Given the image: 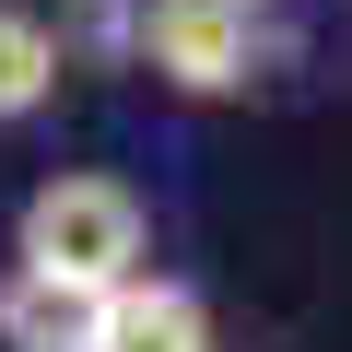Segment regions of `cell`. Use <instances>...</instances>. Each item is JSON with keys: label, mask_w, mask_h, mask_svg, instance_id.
<instances>
[{"label": "cell", "mask_w": 352, "mask_h": 352, "mask_svg": "<svg viewBox=\"0 0 352 352\" xmlns=\"http://www.w3.org/2000/svg\"><path fill=\"white\" fill-rule=\"evenodd\" d=\"M141 247H153L141 188H129V176H94V164H59L47 188L24 200V223H12V270H47V282H71V294L129 282Z\"/></svg>", "instance_id": "6da1fadb"}, {"label": "cell", "mask_w": 352, "mask_h": 352, "mask_svg": "<svg viewBox=\"0 0 352 352\" xmlns=\"http://www.w3.org/2000/svg\"><path fill=\"white\" fill-rule=\"evenodd\" d=\"M141 71L176 82V94H247L258 59H270V24H258V0H141V24H129Z\"/></svg>", "instance_id": "7a4b0ae2"}, {"label": "cell", "mask_w": 352, "mask_h": 352, "mask_svg": "<svg viewBox=\"0 0 352 352\" xmlns=\"http://www.w3.org/2000/svg\"><path fill=\"white\" fill-rule=\"evenodd\" d=\"M82 352H212V305L164 270H129L94 294V340Z\"/></svg>", "instance_id": "3957f363"}, {"label": "cell", "mask_w": 352, "mask_h": 352, "mask_svg": "<svg viewBox=\"0 0 352 352\" xmlns=\"http://www.w3.org/2000/svg\"><path fill=\"white\" fill-rule=\"evenodd\" d=\"M59 71H71V36H59L47 12H36V0H0V129L47 118Z\"/></svg>", "instance_id": "277c9868"}, {"label": "cell", "mask_w": 352, "mask_h": 352, "mask_svg": "<svg viewBox=\"0 0 352 352\" xmlns=\"http://www.w3.org/2000/svg\"><path fill=\"white\" fill-rule=\"evenodd\" d=\"M82 340H94V294L47 270H0V352H82Z\"/></svg>", "instance_id": "5b68a950"}]
</instances>
